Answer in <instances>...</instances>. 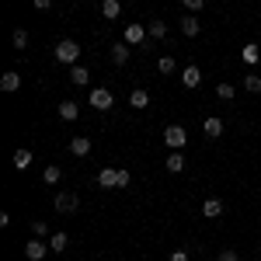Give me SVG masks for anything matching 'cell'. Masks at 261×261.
I'll return each mask as SVG.
<instances>
[{
  "instance_id": "6da1fadb",
  "label": "cell",
  "mask_w": 261,
  "mask_h": 261,
  "mask_svg": "<svg viewBox=\"0 0 261 261\" xmlns=\"http://www.w3.org/2000/svg\"><path fill=\"white\" fill-rule=\"evenodd\" d=\"M77 60H81V45L73 39H63L60 45H56V63H63V66H77Z\"/></svg>"
},
{
  "instance_id": "7a4b0ae2",
  "label": "cell",
  "mask_w": 261,
  "mask_h": 261,
  "mask_svg": "<svg viewBox=\"0 0 261 261\" xmlns=\"http://www.w3.org/2000/svg\"><path fill=\"white\" fill-rule=\"evenodd\" d=\"M164 143L171 146V153H181V150L188 146V133H185L181 125H167V129H164Z\"/></svg>"
},
{
  "instance_id": "3957f363",
  "label": "cell",
  "mask_w": 261,
  "mask_h": 261,
  "mask_svg": "<svg viewBox=\"0 0 261 261\" xmlns=\"http://www.w3.org/2000/svg\"><path fill=\"white\" fill-rule=\"evenodd\" d=\"M146 39H150V35H146V24H136V21L125 24V32H122V42H125L129 49H133V45H146Z\"/></svg>"
},
{
  "instance_id": "277c9868",
  "label": "cell",
  "mask_w": 261,
  "mask_h": 261,
  "mask_svg": "<svg viewBox=\"0 0 261 261\" xmlns=\"http://www.w3.org/2000/svg\"><path fill=\"white\" fill-rule=\"evenodd\" d=\"M91 105H94L98 112H108V108L115 105V94H112L108 87H94V91H91Z\"/></svg>"
},
{
  "instance_id": "5b68a950",
  "label": "cell",
  "mask_w": 261,
  "mask_h": 261,
  "mask_svg": "<svg viewBox=\"0 0 261 261\" xmlns=\"http://www.w3.org/2000/svg\"><path fill=\"white\" fill-rule=\"evenodd\" d=\"M45 254H49V244L39 241V237H32V241L24 244V258H28V261H42Z\"/></svg>"
},
{
  "instance_id": "8992f818",
  "label": "cell",
  "mask_w": 261,
  "mask_h": 261,
  "mask_svg": "<svg viewBox=\"0 0 261 261\" xmlns=\"http://www.w3.org/2000/svg\"><path fill=\"white\" fill-rule=\"evenodd\" d=\"M181 84H185L188 91H195V87H199V84H202V70H199V66H195V63H188V66L181 70Z\"/></svg>"
},
{
  "instance_id": "52a82bcc",
  "label": "cell",
  "mask_w": 261,
  "mask_h": 261,
  "mask_svg": "<svg viewBox=\"0 0 261 261\" xmlns=\"http://www.w3.org/2000/svg\"><path fill=\"white\" fill-rule=\"evenodd\" d=\"M56 209H60V213H77V209H81V199H77L73 192H60V195H56Z\"/></svg>"
},
{
  "instance_id": "ba28073f",
  "label": "cell",
  "mask_w": 261,
  "mask_h": 261,
  "mask_svg": "<svg viewBox=\"0 0 261 261\" xmlns=\"http://www.w3.org/2000/svg\"><path fill=\"white\" fill-rule=\"evenodd\" d=\"M98 185L108 192V188H119V167H101L98 171Z\"/></svg>"
},
{
  "instance_id": "9c48e42d",
  "label": "cell",
  "mask_w": 261,
  "mask_h": 261,
  "mask_svg": "<svg viewBox=\"0 0 261 261\" xmlns=\"http://www.w3.org/2000/svg\"><path fill=\"white\" fill-rule=\"evenodd\" d=\"M129 56H133V49H129L125 42H115V45H112V63H115V66H125Z\"/></svg>"
},
{
  "instance_id": "30bf717a",
  "label": "cell",
  "mask_w": 261,
  "mask_h": 261,
  "mask_svg": "<svg viewBox=\"0 0 261 261\" xmlns=\"http://www.w3.org/2000/svg\"><path fill=\"white\" fill-rule=\"evenodd\" d=\"M18 87H21V77L14 73V70H7V73L0 77V91H4V94H14Z\"/></svg>"
},
{
  "instance_id": "8fae6325",
  "label": "cell",
  "mask_w": 261,
  "mask_h": 261,
  "mask_svg": "<svg viewBox=\"0 0 261 261\" xmlns=\"http://www.w3.org/2000/svg\"><path fill=\"white\" fill-rule=\"evenodd\" d=\"M60 119L63 122H77V115H81V108H77V101H60Z\"/></svg>"
},
{
  "instance_id": "7c38bea8",
  "label": "cell",
  "mask_w": 261,
  "mask_h": 261,
  "mask_svg": "<svg viewBox=\"0 0 261 261\" xmlns=\"http://www.w3.org/2000/svg\"><path fill=\"white\" fill-rule=\"evenodd\" d=\"M202 129H205V136H209V140H220V136H223V119L213 115V119L202 122Z\"/></svg>"
},
{
  "instance_id": "4fadbf2b",
  "label": "cell",
  "mask_w": 261,
  "mask_h": 261,
  "mask_svg": "<svg viewBox=\"0 0 261 261\" xmlns=\"http://www.w3.org/2000/svg\"><path fill=\"white\" fill-rule=\"evenodd\" d=\"M66 146H70V153H73V157H87V153H91V140H84V136L70 140Z\"/></svg>"
},
{
  "instance_id": "5bb4252c",
  "label": "cell",
  "mask_w": 261,
  "mask_h": 261,
  "mask_svg": "<svg viewBox=\"0 0 261 261\" xmlns=\"http://www.w3.org/2000/svg\"><path fill=\"white\" fill-rule=\"evenodd\" d=\"M181 32H185V39H195V35L202 32V24L192 18V14H185V18H181Z\"/></svg>"
},
{
  "instance_id": "9a60e30c",
  "label": "cell",
  "mask_w": 261,
  "mask_h": 261,
  "mask_svg": "<svg viewBox=\"0 0 261 261\" xmlns=\"http://www.w3.org/2000/svg\"><path fill=\"white\" fill-rule=\"evenodd\" d=\"M202 213H205L209 220L223 216V199H205V202H202Z\"/></svg>"
},
{
  "instance_id": "2e32d148",
  "label": "cell",
  "mask_w": 261,
  "mask_h": 261,
  "mask_svg": "<svg viewBox=\"0 0 261 261\" xmlns=\"http://www.w3.org/2000/svg\"><path fill=\"white\" fill-rule=\"evenodd\" d=\"M101 14H105V21H115L122 14V4L119 0H105V4H101Z\"/></svg>"
},
{
  "instance_id": "e0dca14e",
  "label": "cell",
  "mask_w": 261,
  "mask_h": 261,
  "mask_svg": "<svg viewBox=\"0 0 261 261\" xmlns=\"http://www.w3.org/2000/svg\"><path fill=\"white\" fill-rule=\"evenodd\" d=\"M66 247H70V237H66V233H53V237H49V251H53V254H60Z\"/></svg>"
},
{
  "instance_id": "ac0fdd59",
  "label": "cell",
  "mask_w": 261,
  "mask_h": 261,
  "mask_svg": "<svg viewBox=\"0 0 261 261\" xmlns=\"http://www.w3.org/2000/svg\"><path fill=\"white\" fill-rule=\"evenodd\" d=\"M164 167H167L171 174H181V171H185V153H171V157L164 161Z\"/></svg>"
},
{
  "instance_id": "d6986e66",
  "label": "cell",
  "mask_w": 261,
  "mask_h": 261,
  "mask_svg": "<svg viewBox=\"0 0 261 261\" xmlns=\"http://www.w3.org/2000/svg\"><path fill=\"white\" fill-rule=\"evenodd\" d=\"M241 56H244V63H247V66H254V63L261 60V49L254 45V42H247V45H244V53H241Z\"/></svg>"
},
{
  "instance_id": "ffe728a7",
  "label": "cell",
  "mask_w": 261,
  "mask_h": 261,
  "mask_svg": "<svg viewBox=\"0 0 261 261\" xmlns=\"http://www.w3.org/2000/svg\"><path fill=\"white\" fill-rule=\"evenodd\" d=\"M70 81L77 84V87H81V84H87L91 81V70H87V66H81V63H77V66H73V70H70Z\"/></svg>"
},
{
  "instance_id": "44dd1931",
  "label": "cell",
  "mask_w": 261,
  "mask_h": 261,
  "mask_svg": "<svg viewBox=\"0 0 261 261\" xmlns=\"http://www.w3.org/2000/svg\"><path fill=\"white\" fill-rule=\"evenodd\" d=\"M129 105H133V108H146V105H150V94H146L143 87H136V91L129 94Z\"/></svg>"
},
{
  "instance_id": "7402d4cb",
  "label": "cell",
  "mask_w": 261,
  "mask_h": 261,
  "mask_svg": "<svg viewBox=\"0 0 261 261\" xmlns=\"http://www.w3.org/2000/svg\"><path fill=\"white\" fill-rule=\"evenodd\" d=\"M146 35H150V39H164V35H167V24H164L161 18L150 21V24H146Z\"/></svg>"
},
{
  "instance_id": "603a6c76",
  "label": "cell",
  "mask_w": 261,
  "mask_h": 261,
  "mask_svg": "<svg viewBox=\"0 0 261 261\" xmlns=\"http://www.w3.org/2000/svg\"><path fill=\"white\" fill-rule=\"evenodd\" d=\"M60 178H63V171L56 164H49V167L42 171V181H45V185H60Z\"/></svg>"
},
{
  "instance_id": "cb8c5ba5",
  "label": "cell",
  "mask_w": 261,
  "mask_h": 261,
  "mask_svg": "<svg viewBox=\"0 0 261 261\" xmlns=\"http://www.w3.org/2000/svg\"><path fill=\"white\" fill-rule=\"evenodd\" d=\"M157 70H161L164 77H171V73L178 70V63H174V56H161V60H157Z\"/></svg>"
},
{
  "instance_id": "d4e9b609",
  "label": "cell",
  "mask_w": 261,
  "mask_h": 261,
  "mask_svg": "<svg viewBox=\"0 0 261 261\" xmlns=\"http://www.w3.org/2000/svg\"><path fill=\"white\" fill-rule=\"evenodd\" d=\"M244 91H247V94H261V77L258 73H247V77H244Z\"/></svg>"
},
{
  "instance_id": "484cf974",
  "label": "cell",
  "mask_w": 261,
  "mask_h": 261,
  "mask_svg": "<svg viewBox=\"0 0 261 261\" xmlns=\"http://www.w3.org/2000/svg\"><path fill=\"white\" fill-rule=\"evenodd\" d=\"M28 164H32V150H18L14 153V167L18 171H28Z\"/></svg>"
},
{
  "instance_id": "4316f807",
  "label": "cell",
  "mask_w": 261,
  "mask_h": 261,
  "mask_svg": "<svg viewBox=\"0 0 261 261\" xmlns=\"http://www.w3.org/2000/svg\"><path fill=\"white\" fill-rule=\"evenodd\" d=\"M216 94H220L223 101H233V94H237V87H233V84H216Z\"/></svg>"
},
{
  "instance_id": "83f0119b",
  "label": "cell",
  "mask_w": 261,
  "mask_h": 261,
  "mask_svg": "<svg viewBox=\"0 0 261 261\" xmlns=\"http://www.w3.org/2000/svg\"><path fill=\"white\" fill-rule=\"evenodd\" d=\"M32 237H39V241H45V237H49V223L35 220V223H32Z\"/></svg>"
},
{
  "instance_id": "f1b7e54d",
  "label": "cell",
  "mask_w": 261,
  "mask_h": 261,
  "mask_svg": "<svg viewBox=\"0 0 261 261\" xmlns=\"http://www.w3.org/2000/svg\"><path fill=\"white\" fill-rule=\"evenodd\" d=\"M11 42H14V49H24V45H28V32H24V28H14Z\"/></svg>"
},
{
  "instance_id": "f546056e",
  "label": "cell",
  "mask_w": 261,
  "mask_h": 261,
  "mask_svg": "<svg viewBox=\"0 0 261 261\" xmlns=\"http://www.w3.org/2000/svg\"><path fill=\"white\" fill-rule=\"evenodd\" d=\"M129 185H133V174L125 167H119V188H129Z\"/></svg>"
},
{
  "instance_id": "4dcf8cb0",
  "label": "cell",
  "mask_w": 261,
  "mask_h": 261,
  "mask_svg": "<svg viewBox=\"0 0 261 261\" xmlns=\"http://www.w3.org/2000/svg\"><path fill=\"white\" fill-rule=\"evenodd\" d=\"M202 11V0H185V14H195Z\"/></svg>"
},
{
  "instance_id": "1f68e13d",
  "label": "cell",
  "mask_w": 261,
  "mask_h": 261,
  "mask_svg": "<svg viewBox=\"0 0 261 261\" xmlns=\"http://www.w3.org/2000/svg\"><path fill=\"white\" fill-rule=\"evenodd\" d=\"M216 261H241V254H237V251H220Z\"/></svg>"
},
{
  "instance_id": "d6a6232c",
  "label": "cell",
  "mask_w": 261,
  "mask_h": 261,
  "mask_svg": "<svg viewBox=\"0 0 261 261\" xmlns=\"http://www.w3.org/2000/svg\"><path fill=\"white\" fill-rule=\"evenodd\" d=\"M167 261H188V251H174V254H171Z\"/></svg>"
}]
</instances>
